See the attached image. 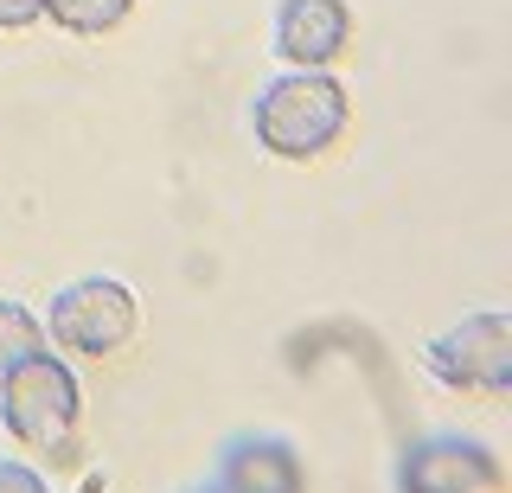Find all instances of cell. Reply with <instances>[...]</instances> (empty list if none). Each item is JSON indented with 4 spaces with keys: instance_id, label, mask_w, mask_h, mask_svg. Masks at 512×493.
Segmentation results:
<instances>
[{
    "instance_id": "cell-1",
    "label": "cell",
    "mask_w": 512,
    "mask_h": 493,
    "mask_svg": "<svg viewBox=\"0 0 512 493\" xmlns=\"http://www.w3.org/2000/svg\"><path fill=\"white\" fill-rule=\"evenodd\" d=\"M352 122V97L333 71H282L256 90L250 135L276 161H320Z\"/></svg>"
},
{
    "instance_id": "cell-2",
    "label": "cell",
    "mask_w": 512,
    "mask_h": 493,
    "mask_svg": "<svg viewBox=\"0 0 512 493\" xmlns=\"http://www.w3.org/2000/svg\"><path fill=\"white\" fill-rule=\"evenodd\" d=\"M0 423H7L13 442H26V449H39V455H64L77 442L84 391H77V372L52 346L0 372Z\"/></svg>"
},
{
    "instance_id": "cell-3",
    "label": "cell",
    "mask_w": 512,
    "mask_h": 493,
    "mask_svg": "<svg viewBox=\"0 0 512 493\" xmlns=\"http://www.w3.org/2000/svg\"><path fill=\"white\" fill-rule=\"evenodd\" d=\"M135 327H141V301L122 276H77L45 308V340L64 346V353H90V359L122 353L135 340Z\"/></svg>"
},
{
    "instance_id": "cell-4",
    "label": "cell",
    "mask_w": 512,
    "mask_h": 493,
    "mask_svg": "<svg viewBox=\"0 0 512 493\" xmlns=\"http://www.w3.org/2000/svg\"><path fill=\"white\" fill-rule=\"evenodd\" d=\"M423 372L448 391L474 397H506L512 391V314H461L455 327L423 340Z\"/></svg>"
},
{
    "instance_id": "cell-5",
    "label": "cell",
    "mask_w": 512,
    "mask_h": 493,
    "mask_svg": "<svg viewBox=\"0 0 512 493\" xmlns=\"http://www.w3.org/2000/svg\"><path fill=\"white\" fill-rule=\"evenodd\" d=\"M397 493H506V468L480 436L442 429L416 436L397 455Z\"/></svg>"
},
{
    "instance_id": "cell-6",
    "label": "cell",
    "mask_w": 512,
    "mask_h": 493,
    "mask_svg": "<svg viewBox=\"0 0 512 493\" xmlns=\"http://www.w3.org/2000/svg\"><path fill=\"white\" fill-rule=\"evenodd\" d=\"M276 58L288 71H327L352 45V13L346 0H276Z\"/></svg>"
},
{
    "instance_id": "cell-7",
    "label": "cell",
    "mask_w": 512,
    "mask_h": 493,
    "mask_svg": "<svg viewBox=\"0 0 512 493\" xmlns=\"http://www.w3.org/2000/svg\"><path fill=\"white\" fill-rule=\"evenodd\" d=\"M212 481L224 493H308V468H301L295 442L269 436V429H250V436H231L218 449V474Z\"/></svg>"
},
{
    "instance_id": "cell-8",
    "label": "cell",
    "mask_w": 512,
    "mask_h": 493,
    "mask_svg": "<svg viewBox=\"0 0 512 493\" xmlns=\"http://www.w3.org/2000/svg\"><path fill=\"white\" fill-rule=\"evenodd\" d=\"M32 353H45V321L26 308V301L0 295V372L20 365V359H32Z\"/></svg>"
},
{
    "instance_id": "cell-9",
    "label": "cell",
    "mask_w": 512,
    "mask_h": 493,
    "mask_svg": "<svg viewBox=\"0 0 512 493\" xmlns=\"http://www.w3.org/2000/svg\"><path fill=\"white\" fill-rule=\"evenodd\" d=\"M45 13H52L64 33H116L128 13H135V0H45Z\"/></svg>"
},
{
    "instance_id": "cell-10",
    "label": "cell",
    "mask_w": 512,
    "mask_h": 493,
    "mask_svg": "<svg viewBox=\"0 0 512 493\" xmlns=\"http://www.w3.org/2000/svg\"><path fill=\"white\" fill-rule=\"evenodd\" d=\"M0 493H52V481L26 461H0Z\"/></svg>"
},
{
    "instance_id": "cell-11",
    "label": "cell",
    "mask_w": 512,
    "mask_h": 493,
    "mask_svg": "<svg viewBox=\"0 0 512 493\" xmlns=\"http://www.w3.org/2000/svg\"><path fill=\"white\" fill-rule=\"evenodd\" d=\"M32 20H45V0H0V33H20Z\"/></svg>"
},
{
    "instance_id": "cell-12",
    "label": "cell",
    "mask_w": 512,
    "mask_h": 493,
    "mask_svg": "<svg viewBox=\"0 0 512 493\" xmlns=\"http://www.w3.org/2000/svg\"><path fill=\"white\" fill-rule=\"evenodd\" d=\"M192 493H224V487H218V481H205V487H192Z\"/></svg>"
}]
</instances>
